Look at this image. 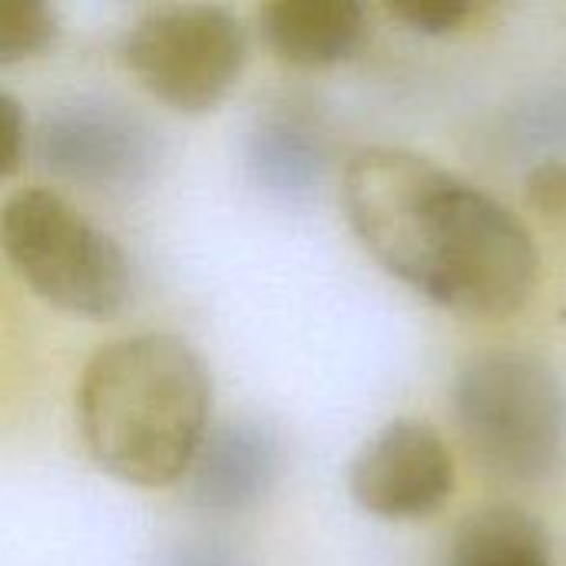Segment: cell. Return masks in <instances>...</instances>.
Returning <instances> with one entry per match:
<instances>
[{"label":"cell","instance_id":"1","mask_svg":"<svg viewBox=\"0 0 566 566\" xmlns=\"http://www.w3.org/2000/svg\"><path fill=\"white\" fill-rule=\"evenodd\" d=\"M342 209L388 275L454 315L504 318L531 298L537 249L527 226L431 156L358 149L342 172Z\"/></svg>","mask_w":566,"mask_h":566},{"label":"cell","instance_id":"2","mask_svg":"<svg viewBox=\"0 0 566 566\" xmlns=\"http://www.w3.org/2000/svg\"><path fill=\"white\" fill-rule=\"evenodd\" d=\"M76 428L113 481L139 491L182 484L212 428V371L179 335L116 338L80 375Z\"/></svg>","mask_w":566,"mask_h":566},{"label":"cell","instance_id":"3","mask_svg":"<svg viewBox=\"0 0 566 566\" xmlns=\"http://www.w3.org/2000/svg\"><path fill=\"white\" fill-rule=\"evenodd\" d=\"M454 424L497 481L537 484L566 454V391L551 365L527 352H484L461 365L451 388Z\"/></svg>","mask_w":566,"mask_h":566},{"label":"cell","instance_id":"4","mask_svg":"<svg viewBox=\"0 0 566 566\" xmlns=\"http://www.w3.org/2000/svg\"><path fill=\"white\" fill-rule=\"evenodd\" d=\"M0 252L50 308L106 322L133 295L123 245L53 189H20L0 206Z\"/></svg>","mask_w":566,"mask_h":566},{"label":"cell","instance_id":"5","mask_svg":"<svg viewBox=\"0 0 566 566\" xmlns=\"http://www.w3.org/2000/svg\"><path fill=\"white\" fill-rule=\"evenodd\" d=\"M119 56L153 99L182 116H206L235 90L249 36L226 7L159 3L133 20Z\"/></svg>","mask_w":566,"mask_h":566},{"label":"cell","instance_id":"6","mask_svg":"<svg viewBox=\"0 0 566 566\" xmlns=\"http://www.w3.org/2000/svg\"><path fill=\"white\" fill-rule=\"evenodd\" d=\"M36 153L53 176L86 189H129L159 159L153 129L126 106L96 96L53 106L43 116Z\"/></svg>","mask_w":566,"mask_h":566},{"label":"cell","instance_id":"7","mask_svg":"<svg viewBox=\"0 0 566 566\" xmlns=\"http://www.w3.org/2000/svg\"><path fill=\"white\" fill-rule=\"evenodd\" d=\"M352 501L381 521H421L454 494V458L444 438L411 418L375 431L348 464Z\"/></svg>","mask_w":566,"mask_h":566},{"label":"cell","instance_id":"8","mask_svg":"<svg viewBox=\"0 0 566 566\" xmlns=\"http://www.w3.org/2000/svg\"><path fill=\"white\" fill-rule=\"evenodd\" d=\"M282 474L279 434L252 418L219 421L199 444L182 491L186 501L216 517H235L259 507Z\"/></svg>","mask_w":566,"mask_h":566},{"label":"cell","instance_id":"9","mask_svg":"<svg viewBox=\"0 0 566 566\" xmlns=\"http://www.w3.org/2000/svg\"><path fill=\"white\" fill-rule=\"evenodd\" d=\"M245 169L262 192L282 202L312 199L328 172L325 126L292 99L262 106L245 133Z\"/></svg>","mask_w":566,"mask_h":566},{"label":"cell","instance_id":"10","mask_svg":"<svg viewBox=\"0 0 566 566\" xmlns=\"http://www.w3.org/2000/svg\"><path fill=\"white\" fill-rule=\"evenodd\" d=\"M259 33L282 63L328 70L365 50L371 20L355 0H275L259 10Z\"/></svg>","mask_w":566,"mask_h":566},{"label":"cell","instance_id":"11","mask_svg":"<svg viewBox=\"0 0 566 566\" xmlns=\"http://www.w3.org/2000/svg\"><path fill=\"white\" fill-rule=\"evenodd\" d=\"M451 566H554L551 531L524 507L488 504L458 524Z\"/></svg>","mask_w":566,"mask_h":566},{"label":"cell","instance_id":"12","mask_svg":"<svg viewBox=\"0 0 566 566\" xmlns=\"http://www.w3.org/2000/svg\"><path fill=\"white\" fill-rule=\"evenodd\" d=\"M60 36V13L43 0H0V70L43 56Z\"/></svg>","mask_w":566,"mask_h":566},{"label":"cell","instance_id":"13","mask_svg":"<svg viewBox=\"0 0 566 566\" xmlns=\"http://www.w3.org/2000/svg\"><path fill=\"white\" fill-rule=\"evenodd\" d=\"M388 10L408 30L438 36V33L461 30L478 13V3L474 0H395Z\"/></svg>","mask_w":566,"mask_h":566},{"label":"cell","instance_id":"14","mask_svg":"<svg viewBox=\"0 0 566 566\" xmlns=\"http://www.w3.org/2000/svg\"><path fill=\"white\" fill-rule=\"evenodd\" d=\"M524 192H527V202H531L537 212L564 216L566 212V159H557V156L541 159V163L527 172V179H524Z\"/></svg>","mask_w":566,"mask_h":566},{"label":"cell","instance_id":"15","mask_svg":"<svg viewBox=\"0 0 566 566\" xmlns=\"http://www.w3.org/2000/svg\"><path fill=\"white\" fill-rule=\"evenodd\" d=\"M27 153V113L17 96L0 90V179L13 176Z\"/></svg>","mask_w":566,"mask_h":566},{"label":"cell","instance_id":"16","mask_svg":"<svg viewBox=\"0 0 566 566\" xmlns=\"http://www.w3.org/2000/svg\"><path fill=\"white\" fill-rule=\"evenodd\" d=\"M159 566H245L242 557L219 541H182L163 554Z\"/></svg>","mask_w":566,"mask_h":566}]
</instances>
